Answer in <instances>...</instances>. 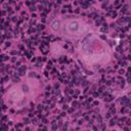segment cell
Instances as JSON below:
<instances>
[{"instance_id": "6da1fadb", "label": "cell", "mask_w": 131, "mask_h": 131, "mask_svg": "<svg viewBox=\"0 0 131 131\" xmlns=\"http://www.w3.org/2000/svg\"><path fill=\"white\" fill-rule=\"evenodd\" d=\"M87 30L88 27L83 21L79 19H68L61 24H58L56 31L60 32L59 34H62L67 37L78 38L86 34Z\"/></svg>"}, {"instance_id": "7a4b0ae2", "label": "cell", "mask_w": 131, "mask_h": 131, "mask_svg": "<svg viewBox=\"0 0 131 131\" xmlns=\"http://www.w3.org/2000/svg\"><path fill=\"white\" fill-rule=\"evenodd\" d=\"M32 94V88L29 86H24L23 84L16 85L10 89L7 93L8 95V102L13 106H21L26 104V102L30 99L29 97Z\"/></svg>"}]
</instances>
